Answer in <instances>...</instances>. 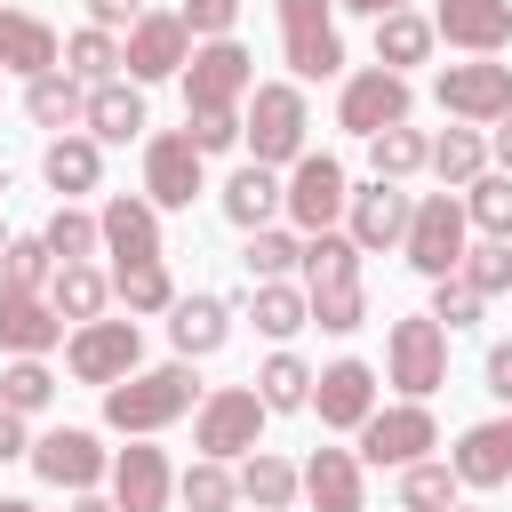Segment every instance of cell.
<instances>
[{
    "instance_id": "obj_28",
    "label": "cell",
    "mask_w": 512,
    "mask_h": 512,
    "mask_svg": "<svg viewBox=\"0 0 512 512\" xmlns=\"http://www.w3.org/2000/svg\"><path fill=\"white\" fill-rule=\"evenodd\" d=\"M40 176H48V192H64V200H72V192H96V176H104V144L64 128V136L40 152Z\"/></svg>"
},
{
    "instance_id": "obj_32",
    "label": "cell",
    "mask_w": 512,
    "mask_h": 512,
    "mask_svg": "<svg viewBox=\"0 0 512 512\" xmlns=\"http://www.w3.org/2000/svg\"><path fill=\"white\" fill-rule=\"evenodd\" d=\"M248 320H256L272 344H288L296 328H312V304H304V288H288V280H248Z\"/></svg>"
},
{
    "instance_id": "obj_58",
    "label": "cell",
    "mask_w": 512,
    "mask_h": 512,
    "mask_svg": "<svg viewBox=\"0 0 512 512\" xmlns=\"http://www.w3.org/2000/svg\"><path fill=\"white\" fill-rule=\"evenodd\" d=\"M0 512H40V504L32 496H0Z\"/></svg>"
},
{
    "instance_id": "obj_31",
    "label": "cell",
    "mask_w": 512,
    "mask_h": 512,
    "mask_svg": "<svg viewBox=\"0 0 512 512\" xmlns=\"http://www.w3.org/2000/svg\"><path fill=\"white\" fill-rule=\"evenodd\" d=\"M48 304H56V320L80 328V320H96V312L112 304V280H104L96 264H56V272H48Z\"/></svg>"
},
{
    "instance_id": "obj_50",
    "label": "cell",
    "mask_w": 512,
    "mask_h": 512,
    "mask_svg": "<svg viewBox=\"0 0 512 512\" xmlns=\"http://www.w3.org/2000/svg\"><path fill=\"white\" fill-rule=\"evenodd\" d=\"M184 136H192L200 160H208V152H232V144H240V112H184Z\"/></svg>"
},
{
    "instance_id": "obj_21",
    "label": "cell",
    "mask_w": 512,
    "mask_h": 512,
    "mask_svg": "<svg viewBox=\"0 0 512 512\" xmlns=\"http://www.w3.org/2000/svg\"><path fill=\"white\" fill-rule=\"evenodd\" d=\"M448 472H456V488H504V480H512V432H504V424H472V432H456Z\"/></svg>"
},
{
    "instance_id": "obj_37",
    "label": "cell",
    "mask_w": 512,
    "mask_h": 512,
    "mask_svg": "<svg viewBox=\"0 0 512 512\" xmlns=\"http://www.w3.org/2000/svg\"><path fill=\"white\" fill-rule=\"evenodd\" d=\"M48 272H56V256H48V240H40V232H16V240H0V288L48 296Z\"/></svg>"
},
{
    "instance_id": "obj_38",
    "label": "cell",
    "mask_w": 512,
    "mask_h": 512,
    "mask_svg": "<svg viewBox=\"0 0 512 512\" xmlns=\"http://www.w3.org/2000/svg\"><path fill=\"white\" fill-rule=\"evenodd\" d=\"M112 296H120L128 320H136V312H168V304H176V280H168L160 256H152V264H112Z\"/></svg>"
},
{
    "instance_id": "obj_41",
    "label": "cell",
    "mask_w": 512,
    "mask_h": 512,
    "mask_svg": "<svg viewBox=\"0 0 512 512\" xmlns=\"http://www.w3.org/2000/svg\"><path fill=\"white\" fill-rule=\"evenodd\" d=\"M40 240H48V256H56V264H88V256L104 248L96 216H88V208H72V200H64V208H56L48 224H40Z\"/></svg>"
},
{
    "instance_id": "obj_8",
    "label": "cell",
    "mask_w": 512,
    "mask_h": 512,
    "mask_svg": "<svg viewBox=\"0 0 512 512\" xmlns=\"http://www.w3.org/2000/svg\"><path fill=\"white\" fill-rule=\"evenodd\" d=\"M432 96H440V112H448V120H464V128H488V120H504V112H512V64H496V56L440 64Z\"/></svg>"
},
{
    "instance_id": "obj_49",
    "label": "cell",
    "mask_w": 512,
    "mask_h": 512,
    "mask_svg": "<svg viewBox=\"0 0 512 512\" xmlns=\"http://www.w3.org/2000/svg\"><path fill=\"white\" fill-rule=\"evenodd\" d=\"M480 312H488V296H480V288H464L456 272H448V280H432V320H440V328H472Z\"/></svg>"
},
{
    "instance_id": "obj_45",
    "label": "cell",
    "mask_w": 512,
    "mask_h": 512,
    "mask_svg": "<svg viewBox=\"0 0 512 512\" xmlns=\"http://www.w3.org/2000/svg\"><path fill=\"white\" fill-rule=\"evenodd\" d=\"M64 72H72V80H88V88H96V80H120V40H112L104 24L72 32V40H64Z\"/></svg>"
},
{
    "instance_id": "obj_10",
    "label": "cell",
    "mask_w": 512,
    "mask_h": 512,
    "mask_svg": "<svg viewBox=\"0 0 512 512\" xmlns=\"http://www.w3.org/2000/svg\"><path fill=\"white\" fill-rule=\"evenodd\" d=\"M136 360H144V336H136V320H80L72 336H64V368L80 376V384H120V376H136Z\"/></svg>"
},
{
    "instance_id": "obj_20",
    "label": "cell",
    "mask_w": 512,
    "mask_h": 512,
    "mask_svg": "<svg viewBox=\"0 0 512 512\" xmlns=\"http://www.w3.org/2000/svg\"><path fill=\"white\" fill-rule=\"evenodd\" d=\"M96 232H104V256L112 264H152L160 256V208L144 192H112L104 216H96Z\"/></svg>"
},
{
    "instance_id": "obj_62",
    "label": "cell",
    "mask_w": 512,
    "mask_h": 512,
    "mask_svg": "<svg viewBox=\"0 0 512 512\" xmlns=\"http://www.w3.org/2000/svg\"><path fill=\"white\" fill-rule=\"evenodd\" d=\"M0 192H8V184H0Z\"/></svg>"
},
{
    "instance_id": "obj_42",
    "label": "cell",
    "mask_w": 512,
    "mask_h": 512,
    "mask_svg": "<svg viewBox=\"0 0 512 512\" xmlns=\"http://www.w3.org/2000/svg\"><path fill=\"white\" fill-rule=\"evenodd\" d=\"M304 304H312V328H328V336H352V328H368V288H360V280L304 288Z\"/></svg>"
},
{
    "instance_id": "obj_29",
    "label": "cell",
    "mask_w": 512,
    "mask_h": 512,
    "mask_svg": "<svg viewBox=\"0 0 512 512\" xmlns=\"http://www.w3.org/2000/svg\"><path fill=\"white\" fill-rule=\"evenodd\" d=\"M224 216H232L240 232L272 224V216H280V168H264V160H240V168H232V184H224Z\"/></svg>"
},
{
    "instance_id": "obj_26",
    "label": "cell",
    "mask_w": 512,
    "mask_h": 512,
    "mask_svg": "<svg viewBox=\"0 0 512 512\" xmlns=\"http://www.w3.org/2000/svg\"><path fill=\"white\" fill-rule=\"evenodd\" d=\"M80 128H88L96 144H128V136H144V88H128V80H96L88 104H80Z\"/></svg>"
},
{
    "instance_id": "obj_48",
    "label": "cell",
    "mask_w": 512,
    "mask_h": 512,
    "mask_svg": "<svg viewBox=\"0 0 512 512\" xmlns=\"http://www.w3.org/2000/svg\"><path fill=\"white\" fill-rule=\"evenodd\" d=\"M456 280L480 288V296H504V288H512V240H480V248H464Z\"/></svg>"
},
{
    "instance_id": "obj_12",
    "label": "cell",
    "mask_w": 512,
    "mask_h": 512,
    "mask_svg": "<svg viewBox=\"0 0 512 512\" xmlns=\"http://www.w3.org/2000/svg\"><path fill=\"white\" fill-rule=\"evenodd\" d=\"M408 72H384V64H368V72H352L344 80V96H336V128H352V136H376V128H400L408 120Z\"/></svg>"
},
{
    "instance_id": "obj_3",
    "label": "cell",
    "mask_w": 512,
    "mask_h": 512,
    "mask_svg": "<svg viewBox=\"0 0 512 512\" xmlns=\"http://www.w3.org/2000/svg\"><path fill=\"white\" fill-rule=\"evenodd\" d=\"M184 112H240L248 104V88H256V56L224 32V40H192V56H184Z\"/></svg>"
},
{
    "instance_id": "obj_43",
    "label": "cell",
    "mask_w": 512,
    "mask_h": 512,
    "mask_svg": "<svg viewBox=\"0 0 512 512\" xmlns=\"http://www.w3.org/2000/svg\"><path fill=\"white\" fill-rule=\"evenodd\" d=\"M256 400H264L272 416H280V408H304V400H312V368H304V360L280 344V352L256 368Z\"/></svg>"
},
{
    "instance_id": "obj_51",
    "label": "cell",
    "mask_w": 512,
    "mask_h": 512,
    "mask_svg": "<svg viewBox=\"0 0 512 512\" xmlns=\"http://www.w3.org/2000/svg\"><path fill=\"white\" fill-rule=\"evenodd\" d=\"M176 16H184V32H192V40H224V32L240 24V0H184Z\"/></svg>"
},
{
    "instance_id": "obj_18",
    "label": "cell",
    "mask_w": 512,
    "mask_h": 512,
    "mask_svg": "<svg viewBox=\"0 0 512 512\" xmlns=\"http://www.w3.org/2000/svg\"><path fill=\"white\" fill-rule=\"evenodd\" d=\"M144 200L152 208H192L200 200V152H192L184 128H168V136L144 144Z\"/></svg>"
},
{
    "instance_id": "obj_17",
    "label": "cell",
    "mask_w": 512,
    "mask_h": 512,
    "mask_svg": "<svg viewBox=\"0 0 512 512\" xmlns=\"http://www.w3.org/2000/svg\"><path fill=\"white\" fill-rule=\"evenodd\" d=\"M104 480H112V504H120V512H168V496H176L168 448H152V440H128Z\"/></svg>"
},
{
    "instance_id": "obj_57",
    "label": "cell",
    "mask_w": 512,
    "mask_h": 512,
    "mask_svg": "<svg viewBox=\"0 0 512 512\" xmlns=\"http://www.w3.org/2000/svg\"><path fill=\"white\" fill-rule=\"evenodd\" d=\"M72 512H120V504H104L96 488H80V496H72Z\"/></svg>"
},
{
    "instance_id": "obj_2",
    "label": "cell",
    "mask_w": 512,
    "mask_h": 512,
    "mask_svg": "<svg viewBox=\"0 0 512 512\" xmlns=\"http://www.w3.org/2000/svg\"><path fill=\"white\" fill-rule=\"evenodd\" d=\"M304 128H312V112H304V88H296V80H256V88H248V120H240L248 160L288 168V160L304 152Z\"/></svg>"
},
{
    "instance_id": "obj_40",
    "label": "cell",
    "mask_w": 512,
    "mask_h": 512,
    "mask_svg": "<svg viewBox=\"0 0 512 512\" xmlns=\"http://www.w3.org/2000/svg\"><path fill=\"white\" fill-rule=\"evenodd\" d=\"M176 496H184L192 512H232V504H240V480H232L224 456H200V464L176 472Z\"/></svg>"
},
{
    "instance_id": "obj_19",
    "label": "cell",
    "mask_w": 512,
    "mask_h": 512,
    "mask_svg": "<svg viewBox=\"0 0 512 512\" xmlns=\"http://www.w3.org/2000/svg\"><path fill=\"white\" fill-rule=\"evenodd\" d=\"M304 408H320L328 432H360V416L376 408V368H368V360H328V368L312 376V400H304Z\"/></svg>"
},
{
    "instance_id": "obj_15",
    "label": "cell",
    "mask_w": 512,
    "mask_h": 512,
    "mask_svg": "<svg viewBox=\"0 0 512 512\" xmlns=\"http://www.w3.org/2000/svg\"><path fill=\"white\" fill-rule=\"evenodd\" d=\"M432 40H448L464 56H504L512 48V0H440Z\"/></svg>"
},
{
    "instance_id": "obj_35",
    "label": "cell",
    "mask_w": 512,
    "mask_h": 512,
    "mask_svg": "<svg viewBox=\"0 0 512 512\" xmlns=\"http://www.w3.org/2000/svg\"><path fill=\"white\" fill-rule=\"evenodd\" d=\"M296 272H304V288H336V280H360V248H352V232H304V256H296Z\"/></svg>"
},
{
    "instance_id": "obj_59",
    "label": "cell",
    "mask_w": 512,
    "mask_h": 512,
    "mask_svg": "<svg viewBox=\"0 0 512 512\" xmlns=\"http://www.w3.org/2000/svg\"><path fill=\"white\" fill-rule=\"evenodd\" d=\"M448 512H472V504H448Z\"/></svg>"
},
{
    "instance_id": "obj_25",
    "label": "cell",
    "mask_w": 512,
    "mask_h": 512,
    "mask_svg": "<svg viewBox=\"0 0 512 512\" xmlns=\"http://www.w3.org/2000/svg\"><path fill=\"white\" fill-rule=\"evenodd\" d=\"M48 344H64L56 304L48 296H24V288H0V352L16 360V352H48Z\"/></svg>"
},
{
    "instance_id": "obj_7",
    "label": "cell",
    "mask_w": 512,
    "mask_h": 512,
    "mask_svg": "<svg viewBox=\"0 0 512 512\" xmlns=\"http://www.w3.org/2000/svg\"><path fill=\"white\" fill-rule=\"evenodd\" d=\"M344 160L336 152H296L288 160V176H280V216L296 224V232H328L336 216H344Z\"/></svg>"
},
{
    "instance_id": "obj_6",
    "label": "cell",
    "mask_w": 512,
    "mask_h": 512,
    "mask_svg": "<svg viewBox=\"0 0 512 512\" xmlns=\"http://www.w3.org/2000/svg\"><path fill=\"white\" fill-rule=\"evenodd\" d=\"M400 248H408V264H416L424 280H448V272L464 264V248H472V216H464V200H448V192H424V200L408 208V232H400Z\"/></svg>"
},
{
    "instance_id": "obj_22",
    "label": "cell",
    "mask_w": 512,
    "mask_h": 512,
    "mask_svg": "<svg viewBox=\"0 0 512 512\" xmlns=\"http://www.w3.org/2000/svg\"><path fill=\"white\" fill-rule=\"evenodd\" d=\"M56 64H64L56 24H40V16H24V8H0V72L32 80V72H56Z\"/></svg>"
},
{
    "instance_id": "obj_52",
    "label": "cell",
    "mask_w": 512,
    "mask_h": 512,
    "mask_svg": "<svg viewBox=\"0 0 512 512\" xmlns=\"http://www.w3.org/2000/svg\"><path fill=\"white\" fill-rule=\"evenodd\" d=\"M144 16V0H88V24H104V32H128Z\"/></svg>"
},
{
    "instance_id": "obj_16",
    "label": "cell",
    "mask_w": 512,
    "mask_h": 512,
    "mask_svg": "<svg viewBox=\"0 0 512 512\" xmlns=\"http://www.w3.org/2000/svg\"><path fill=\"white\" fill-rule=\"evenodd\" d=\"M408 192L400 184H360V192H344V232H352V248L360 256H376V248H400V232H408Z\"/></svg>"
},
{
    "instance_id": "obj_27",
    "label": "cell",
    "mask_w": 512,
    "mask_h": 512,
    "mask_svg": "<svg viewBox=\"0 0 512 512\" xmlns=\"http://www.w3.org/2000/svg\"><path fill=\"white\" fill-rule=\"evenodd\" d=\"M232 480H240V504H256V512H288V504L304 496L296 464H288V456H272V448H248Z\"/></svg>"
},
{
    "instance_id": "obj_24",
    "label": "cell",
    "mask_w": 512,
    "mask_h": 512,
    "mask_svg": "<svg viewBox=\"0 0 512 512\" xmlns=\"http://www.w3.org/2000/svg\"><path fill=\"white\" fill-rule=\"evenodd\" d=\"M296 480H304L312 512H360V456L352 448H312L296 464Z\"/></svg>"
},
{
    "instance_id": "obj_47",
    "label": "cell",
    "mask_w": 512,
    "mask_h": 512,
    "mask_svg": "<svg viewBox=\"0 0 512 512\" xmlns=\"http://www.w3.org/2000/svg\"><path fill=\"white\" fill-rule=\"evenodd\" d=\"M448 504H456V472L448 464H432V456L400 464V512H448Z\"/></svg>"
},
{
    "instance_id": "obj_30",
    "label": "cell",
    "mask_w": 512,
    "mask_h": 512,
    "mask_svg": "<svg viewBox=\"0 0 512 512\" xmlns=\"http://www.w3.org/2000/svg\"><path fill=\"white\" fill-rule=\"evenodd\" d=\"M80 104H88V88H80V80H72L64 64H56V72H32V80H24V112H32L40 128H56V136H64V128H80Z\"/></svg>"
},
{
    "instance_id": "obj_46",
    "label": "cell",
    "mask_w": 512,
    "mask_h": 512,
    "mask_svg": "<svg viewBox=\"0 0 512 512\" xmlns=\"http://www.w3.org/2000/svg\"><path fill=\"white\" fill-rule=\"evenodd\" d=\"M296 256H304V240H296V232H280V224H256V232H248V248H240L248 280H288V272H296Z\"/></svg>"
},
{
    "instance_id": "obj_33",
    "label": "cell",
    "mask_w": 512,
    "mask_h": 512,
    "mask_svg": "<svg viewBox=\"0 0 512 512\" xmlns=\"http://www.w3.org/2000/svg\"><path fill=\"white\" fill-rule=\"evenodd\" d=\"M424 56H432V16H416V8L376 16V64H384V72H408V64H424Z\"/></svg>"
},
{
    "instance_id": "obj_34",
    "label": "cell",
    "mask_w": 512,
    "mask_h": 512,
    "mask_svg": "<svg viewBox=\"0 0 512 512\" xmlns=\"http://www.w3.org/2000/svg\"><path fill=\"white\" fill-rule=\"evenodd\" d=\"M424 168H432V176H440V184H448V192H464V184H472V176H488V136H480V128H464V120H456V128H448V136H432V160H424Z\"/></svg>"
},
{
    "instance_id": "obj_23",
    "label": "cell",
    "mask_w": 512,
    "mask_h": 512,
    "mask_svg": "<svg viewBox=\"0 0 512 512\" xmlns=\"http://www.w3.org/2000/svg\"><path fill=\"white\" fill-rule=\"evenodd\" d=\"M224 336H232L224 296H176V304H168V344H176V360H208V352H224Z\"/></svg>"
},
{
    "instance_id": "obj_56",
    "label": "cell",
    "mask_w": 512,
    "mask_h": 512,
    "mask_svg": "<svg viewBox=\"0 0 512 512\" xmlns=\"http://www.w3.org/2000/svg\"><path fill=\"white\" fill-rule=\"evenodd\" d=\"M336 8H352V16H392V8H408V0H336Z\"/></svg>"
},
{
    "instance_id": "obj_1",
    "label": "cell",
    "mask_w": 512,
    "mask_h": 512,
    "mask_svg": "<svg viewBox=\"0 0 512 512\" xmlns=\"http://www.w3.org/2000/svg\"><path fill=\"white\" fill-rule=\"evenodd\" d=\"M192 408H200V376H192V360L136 368V376H120V384H104V424L128 432V440H152V432H168V424L192 416Z\"/></svg>"
},
{
    "instance_id": "obj_14",
    "label": "cell",
    "mask_w": 512,
    "mask_h": 512,
    "mask_svg": "<svg viewBox=\"0 0 512 512\" xmlns=\"http://www.w3.org/2000/svg\"><path fill=\"white\" fill-rule=\"evenodd\" d=\"M24 456H32V472H40L48 488H72V496H80V488H96V480L112 472V456H104V448H96V432H80V424L40 432Z\"/></svg>"
},
{
    "instance_id": "obj_53",
    "label": "cell",
    "mask_w": 512,
    "mask_h": 512,
    "mask_svg": "<svg viewBox=\"0 0 512 512\" xmlns=\"http://www.w3.org/2000/svg\"><path fill=\"white\" fill-rule=\"evenodd\" d=\"M24 448H32V440H24V416H16V408H0V464H16Z\"/></svg>"
},
{
    "instance_id": "obj_13",
    "label": "cell",
    "mask_w": 512,
    "mask_h": 512,
    "mask_svg": "<svg viewBox=\"0 0 512 512\" xmlns=\"http://www.w3.org/2000/svg\"><path fill=\"white\" fill-rule=\"evenodd\" d=\"M184 56H192V32H184V16H168V8H144V16L128 24V40H120L128 80H176Z\"/></svg>"
},
{
    "instance_id": "obj_44",
    "label": "cell",
    "mask_w": 512,
    "mask_h": 512,
    "mask_svg": "<svg viewBox=\"0 0 512 512\" xmlns=\"http://www.w3.org/2000/svg\"><path fill=\"white\" fill-rule=\"evenodd\" d=\"M464 216L480 224V240H512V176H472L464 184Z\"/></svg>"
},
{
    "instance_id": "obj_54",
    "label": "cell",
    "mask_w": 512,
    "mask_h": 512,
    "mask_svg": "<svg viewBox=\"0 0 512 512\" xmlns=\"http://www.w3.org/2000/svg\"><path fill=\"white\" fill-rule=\"evenodd\" d=\"M488 392L512 408V344H496V352H488Z\"/></svg>"
},
{
    "instance_id": "obj_9",
    "label": "cell",
    "mask_w": 512,
    "mask_h": 512,
    "mask_svg": "<svg viewBox=\"0 0 512 512\" xmlns=\"http://www.w3.org/2000/svg\"><path fill=\"white\" fill-rule=\"evenodd\" d=\"M280 48L296 80H336L344 40H336V0H280Z\"/></svg>"
},
{
    "instance_id": "obj_60",
    "label": "cell",
    "mask_w": 512,
    "mask_h": 512,
    "mask_svg": "<svg viewBox=\"0 0 512 512\" xmlns=\"http://www.w3.org/2000/svg\"><path fill=\"white\" fill-rule=\"evenodd\" d=\"M504 432H512V416H504Z\"/></svg>"
},
{
    "instance_id": "obj_36",
    "label": "cell",
    "mask_w": 512,
    "mask_h": 512,
    "mask_svg": "<svg viewBox=\"0 0 512 512\" xmlns=\"http://www.w3.org/2000/svg\"><path fill=\"white\" fill-rule=\"evenodd\" d=\"M424 160H432V136H424V128H408V120H400V128H376V136H368V168H376L384 184L416 176Z\"/></svg>"
},
{
    "instance_id": "obj_5",
    "label": "cell",
    "mask_w": 512,
    "mask_h": 512,
    "mask_svg": "<svg viewBox=\"0 0 512 512\" xmlns=\"http://www.w3.org/2000/svg\"><path fill=\"white\" fill-rule=\"evenodd\" d=\"M264 400H256V384H216V392H200V408H192V448L200 456H248V448H264Z\"/></svg>"
},
{
    "instance_id": "obj_39",
    "label": "cell",
    "mask_w": 512,
    "mask_h": 512,
    "mask_svg": "<svg viewBox=\"0 0 512 512\" xmlns=\"http://www.w3.org/2000/svg\"><path fill=\"white\" fill-rule=\"evenodd\" d=\"M56 400V376H48V360L40 352H16L8 368H0V408H16V416H40Z\"/></svg>"
},
{
    "instance_id": "obj_11",
    "label": "cell",
    "mask_w": 512,
    "mask_h": 512,
    "mask_svg": "<svg viewBox=\"0 0 512 512\" xmlns=\"http://www.w3.org/2000/svg\"><path fill=\"white\" fill-rule=\"evenodd\" d=\"M424 448H440V424H432V408L424 400H400V408H368L360 416V456L368 464H416Z\"/></svg>"
},
{
    "instance_id": "obj_61",
    "label": "cell",
    "mask_w": 512,
    "mask_h": 512,
    "mask_svg": "<svg viewBox=\"0 0 512 512\" xmlns=\"http://www.w3.org/2000/svg\"><path fill=\"white\" fill-rule=\"evenodd\" d=\"M0 80H8V72H0Z\"/></svg>"
},
{
    "instance_id": "obj_55",
    "label": "cell",
    "mask_w": 512,
    "mask_h": 512,
    "mask_svg": "<svg viewBox=\"0 0 512 512\" xmlns=\"http://www.w3.org/2000/svg\"><path fill=\"white\" fill-rule=\"evenodd\" d=\"M488 128H496V136H488V160L512 176V112H504V120H488Z\"/></svg>"
},
{
    "instance_id": "obj_4",
    "label": "cell",
    "mask_w": 512,
    "mask_h": 512,
    "mask_svg": "<svg viewBox=\"0 0 512 512\" xmlns=\"http://www.w3.org/2000/svg\"><path fill=\"white\" fill-rule=\"evenodd\" d=\"M384 384H400L408 400H432L448 384V328L432 312H408L384 328Z\"/></svg>"
}]
</instances>
